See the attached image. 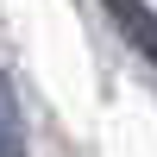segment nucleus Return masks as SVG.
I'll use <instances>...</instances> for the list:
<instances>
[{
	"mask_svg": "<svg viewBox=\"0 0 157 157\" xmlns=\"http://www.w3.org/2000/svg\"><path fill=\"white\" fill-rule=\"evenodd\" d=\"M107 6V19L120 25V38L138 50L145 63H157V13L145 6V0H101Z\"/></svg>",
	"mask_w": 157,
	"mask_h": 157,
	"instance_id": "obj_1",
	"label": "nucleus"
},
{
	"mask_svg": "<svg viewBox=\"0 0 157 157\" xmlns=\"http://www.w3.org/2000/svg\"><path fill=\"white\" fill-rule=\"evenodd\" d=\"M0 138H6V157H25V120H19V101H13V88L0 94Z\"/></svg>",
	"mask_w": 157,
	"mask_h": 157,
	"instance_id": "obj_2",
	"label": "nucleus"
}]
</instances>
